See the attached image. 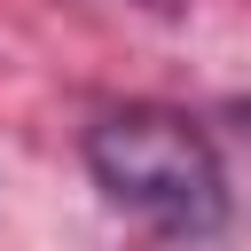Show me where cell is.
Here are the masks:
<instances>
[{
  "mask_svg": "<svg viewBox=\"0 0 251 251\" xmlns=\"http://www.w3.org/2000/svg\"><path fill=\"white\" fill-rule=\"evenodd\" d=\"M86 173L118 212H133L165 235H220L227 227V165H220L212 133L180 110H157V102L110 110L86 133Z\"/></svg>",
  "mask_w": 251,
  "mask_h": 251,
  "instance_id": "6da1fadb",
  "label": "cell"
}]
</instances>
